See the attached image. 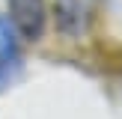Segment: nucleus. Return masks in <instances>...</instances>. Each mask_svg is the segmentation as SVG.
Here are the masks:
<instances>
[{
  "label": "nucleus",
  "instance_id": "3",
  "mask_svg": "<svg viewBox=\"0 0 122 119\" xmlns=\"http://www.w3.org/2000/svg\"><path fill=\"white\" fill-rule=\"evenodd\" d=\"M86 0H57V27L66 36H77L86 24Z\"/></svg>",
  "mask_w": 122,
  "mask_h": 119
},
{
  "label": "nucleus",
  "instance_id": "2",
  "mask_svg": "<svg viewBox=\"0 0 122 119\" xmlns=\"http://www.w3.org/2000/svg\"><path fill=\"white\" fill-rule=\"evenodd\" d=\"M21 69H24V57H21L18 33L9 24V18H0V89L15 83Z\"/></svg>",
  "mask_w": 122,
  "mask_h": 119
},
{
  "label": "nucleus",
  "instance_id": "1",
  "mask_svg": "<svg viewBox=\"0 0 122 119\" xmlns=\"http://www.w3.org/2000/svg\"><path fill=\"white\" fill-rule=\"evenodd\" d=\"M9 6V24L18 36L27 42H39L48 27V6L45 0H6Z\"/></svg>",
  "mask_w": 122,
  "mask_h": 119
}]
</instances>
